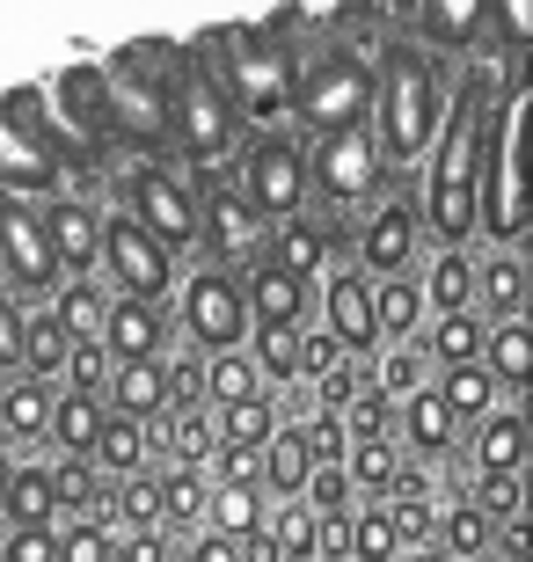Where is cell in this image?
Returning <instances> with one entry per match:
<instances>
[{
    "label": "cell",
    "instance_id": "cell-1",
    "mask_svg": "<svg viewBox=\"0 0 533 562\" xmlns=\"http://www.w3.org/2000/svg\"><path fill=\"white\" fill-rule=\"evenodd\" d=\"M446 125V95H438V59L424 44H388L373 66V146L388 168H410L417 154H431Z\"/></svg>",
    "mask_w": 533,
    "mask_h": 562
},
{
    "label": "cell",
    "instance_id": "cell-2",
    "mask_svg": "<svg viewBox=\"0 0 533 562\" xmlns=\"http://www.w3.org/2000/svg\"><path fill=\"white\" fill-rule=\"evenodd\" d=\"M482 132H490V117H482V95H475V81L460 88V103H453V117L438 125V154H431V176H424V205H417V220H424V234L438 241V249H468L475 241V183H482Z\"/></svg>",
    "mask_w": 533,
    "mask_h": 562
},
{
    "label": "cell",
    "instance_id": "cell-3",
    "mask_svg": "<svg viewBox=\"0 0 533 562\" xmlns=\"http://www.w3.org/2000/svg\"><path fill=\"white\" fill-rule=\"evenodd\" d=\"M206 52H226V59H234V66H220V74H212L234 117L278 125V117L292 110V74H300V52L286 44V30H270V22H248V30H212Z\"/></svg>",
    "mask_w": 533,
    "mask_h": 562
},
{
    "label": "cell",
    "instance_id": "cell-4",
    "mask_svg": "<svg viewBox=\"0 0 533 562\" xmlns=\"http://www.w3.org/2000/svg\"><path fill=\"white\" fill-rule=\"evenodd\" d=\"M308 139H329L344 125H373V59L358 44H329L292 74V110Z\"/></svg>",
    "mask_w": 533,
    "mask_h": 562
},
{
    "label": "cell",
    "instance_id": "cell-5",
    "mask_svg": "<svg viewBox=\"0 0 533 562\" xmlns=\"http://www.w3.org/2000/svg\"><path fill=\"white\" fill-rule=\"evenodd\" d=\"M118 190H124V220H132L162 256L198 249V183H190L176 161H132Z\"/></svg>",
    "mask_w": 533,
    "mask_h": 562
},
{
    "label": "cell",
    "instance_id": "cell-6",
    "mask_svg": "<svg viewBox=\"0 0 533 562\" xmlns=\"http://www.w3.org/2000/svg\"><path fill=\"white\" fill-rule=\"evenodd\" d=\"M168 132H176V146H184V161L212 168L226 161V146H234V110H226L220 81H212L206 59H184L176 74H168Z\"/></svg>",
    "mask_w": 533,
    "mask_h": 562
},
{
    "label": "cell",
    "instance_id": "cell-7",
    "mask_svg": "<svg viewBox=\"0 0 533 562\" xmlns=\"http://www.w3.org/2000/svg\"><path fill=\"white\" fill-rule=\"evenodd\" d=\"M248 198V212L264 220V227H286V220H300L308 212V146L286 139V132H256L242 154V183H234Z\"/></svg>",
    "mask_w": 533,
    "mask_h": 562
},
{
    "label": "cell",
    "instance_id": "cell-8",
    "mask_svg": "<svg viewBox=\"0 0 533 562\" xmlns=\"http://www.w3.org/2000/svg\"><path fill=\"white\" fill-rule=\"evenodd\" d=\"M395 168L380 161V146H373V125H344L329 132V139L308 146V198H329V205H366L388 190Z\"/></svg>",
    "mask_w": 533,
    "mask_h": 562
},
{
    "label": "cell",
    "instance_id": "cell-9",
    "mask_svg": "<svg viewBox=\"0 0 533 562\" xmlns=\"http://www.w3.org/2000/svg\"><path fill=\"white\" fill-rule=\"evenodd\" d=\"M96 271H103L110 300H154V307H162L168 292H176V256H162L140 227H132V220H124V212H110V220H103Z\"/></svg>",
    "mask_w": 533,
    "mask_h": 562
},
{
    "label": "cell",
    "instance_id": "cell-10",
    "mask_svg": "<svg viewBox=\"0 0 533 562\" xmlns=\"http://www.w3.org/2000/svg\"><path fill=\"white\" fill-rule=\"evenodd\" d=\"M184 336L198 351H242L248 344V307H242V271L206 263V271L184 278Z\"/></svg>",
    "mask_w": 533,
    "mask_h": 562
},
{
    "label": "cell",
    "instance_id": "cell-11",
    "mask_svg": "<svg viewBox=\"0 0 533 562\" xmlns=\"http://www.w3.org/2000/svg\"><path fill=\"white\" fill-rule=\"evenodd\" d=\"M417 241H424L417 198H373V212L358 220V241H351V263L373 285L380 278H417Z\"/></svg>",
    "mask_w": 533,
    "mask_h": 562
},
{
    "label": "cell",
    "instance_id": "cell-12",
    "mask_svg": "<svg viewBox=\"0 0 533 562\" xmlns=\"http://www.w3.org/2000/svg\"><path fill=\"white\" fill-rule=\"evenodd\" d=\"M314 307H322V329L344 344V358L366 366V358L380 351V329H373V278L358 271V263H329V271L314 278Z\"/></svg>",
    "mask_w": 533,
    "mask_h": 562
},
{
    "label": "cell",
    "instance_id": "cell-13",
    "mask_svg": "<svg viewBox=\"0 0 533 562\" xmlns=\"http://www.w3.org/2000/svg\"><path fill=\"white\" fill-rule=\"evenodd\" d=\"M0 285L59 292V263L44 241V205H30V198H0Z\"/></svg>",
    "mask_w": 533,
    "mask_h": 562
},
{
    "label": "cell",
    "instance_id": "cell-14",
    "mask_svg": "<svg viewBox=\"0 0 533 562\" xmlns=\"http://www.w3.org/2000/svg\"><path fill=\"white\" fill-rule=\"evenodd\" d=\"M264 220L248 212V198L234 183H220V176H206L198 183V249L226 256V263H256L264 256Z\"/></svg>",
    "mask_w": 533,
    "mask_h": 562
},
{
    "label": "cell",
    "instance_id": "cell-15",
    "mask_svg": "<svg viewBox=\"0 0 533 562\" xmlns=\"http://www.w3.org/2000/svg\"><path fill=\"white\" fill-rule=\"evenodd\" d=\"M242 307H248V329H308V314H314V285L256 256V263L242 271Z\"/></svg>",
    "mask_w": 533,
    "mask_h": 562
},
{
    "label": "cell",
    "instance_id": "cell-16",
    "mask_svg": "<svg viewBox=\"0 0 533 562\" xmlns=\"http://www.w3.org/2000/svg\"><path fill=\"white\" fill-rule=\"evenodd\" d=\"M168 336H176V314H168V307H154V300H110L96 344H103L110 366H140V358L168 351Z\"/></svg>",
    "mask_w": 533,
    "mask_h": 562
},
{
    "label": "cell",
    "instance_id": "cell-17",
    "mask_svg": "<svg viewBox=\"0 0 533 562\" xmlns=\"http://www.w3.org/2000/svg\"><path fill=\"white\" fill-rule=\"evenodd\" d=\"M264 263H278V271H292V278L314 285L329 263H351V256H344V241H336V227H322L314 212H300V220H286V227L264 234Z\"/></svg>",
    "mask_w": 533,
    "mask_h": 562
},
{
    "label": "cell",
    "instance_id": "cell-18",
    "mask_svg": "<svg viewBox=\"0 0 533 562\" xmlns=\"http://www.w3.org/2000/svg\"><path fill=\"white\" fill-rule=\"evenodd\" d=\"M44 241H52V263H59V278H96L103 212L81 205V198H59V205H44Z\"/></svg>",
    "mask_w": 533,
    "mask_h": 562
},
{
    "label": "cell",
    "instance_id": "cell-19",
    "mask_svg": "<svg viewBox=\"0 0 533 562\" xmlns=\"http://www.w3.org/2000/svg\"><path fill=\"white\" fill-rule=\"evenodd\" d=\"M460 453L475 460V475H526V409H490L475 431H460Z\"/></svg>",
    "mask_w": 533,
    "mask_h": 562
},
{
    "label": "cell",
    "instance_id": "cell-20",
    "mask_svg": "<svg viewBox=\"0 0 533 562\" xmlns=\"http://www.w3.org/2000/svg\"><path fill=\"white\" fill-rule=\"evenodd\" d=\"M395 446H402V460H446L453 446H460V424L446 417V402L431 395V387H417L410 402H395Z\"/></svg>",
    "mask_w": 533,
    "mask_h": 562
},
{
    "label": "cell",
    "instance_id": "cell-21",
    "mask_svg": "<svg viewBox=\"0 0 533 562\" xmlns=\"http://www.w3.org/2000/svg\"><path fill=\"white\" fill-rule=\"evenodd\" d=\"M475 314L482 322H526V263H519V249H490L475 256Z\"/></svg>",
    "mask_w": 533,
    "mask_h": 562
},
{
    "label": "cell",
    "instance_id": "cell-22",
    "mask_svg": "<svg viewBox=\"0 0 533 562\" xmlns=\"http://www.w3.org/2000/svg\"><path fill=\"white\" fill-rule=\"evenodd\" d=\"M168 358H140V366H110L103 380V417H132V424H154L168 409Z\"/></svg>",
    "mask_w": 533,
    "mask_h": 562
},
{
    "label": "cell",
    "instance_id": "cell-23",
    "mask_svg": "<svg viewBox=\"0 0 533 562\" xmlns=\"http://www.w3.org/2000/svg\"><path fill=\"white\" fill-rule=\"evenodd\" d=\"M206 497H212V482L198 468H162L154 460V526H162L168 541L206 526Z\"/></svg>",
    "mask_w": 533,
    "mask_h": 562
},
{
    "label": "cell",
    "instance_id": "cell-24",
    "mask_svg": "<svg viewBox=\"0 0 533 562\" xmlns=\"http://www.w3.org/2000/svg\"><path fill=\"white\" fill-rule=\"evenodd\" d=\"M66 344H74V336L59 329V314H52V307H30V314H22V344H15V373L37 380V387H59Z\"/></svg>",
    "mask_w": 533,
    "mask_h": 562
},
{
    "label": "cell",
    "instance_id": "cell-25",
    "mask_svg": "<svg viewBox=\"0 0 533 562\" xmlns=\"http://www.w3.org/2000/svg\"><path fill=\"white\" fill-rule=\"evenodd\" d=\"M308 475H314V460H308V446H300V431H292V424H278V431H270V446L256 453V490H264L270 504H292L300 490H308Z\"/></svg>",
    "mask_w": 533,
    "mask_h": 562
},
{
    "label": "cell",
    "instance_id": "cell-26",
    "mask_svg": "<svg viewBox=\"0 0 533 562\" xmlns=\"http://www.w3.org/2000/svg\"><path fill=\"white\" fill-rule=\"evenodd\" d=\"M417 292H424L431 322H438V314H475V256L468 249H438L424 263V278H417Z\"/></svg>",
    "mask_w": 533,
    "mask_h": 562
},
{
    "label": "cell",
    "instance_id": "cell-27",
    "mask_svg": "<svg viewBox=\"0 0 533 562\" xmlns=\"http://www.w3.org/2000/svg\"><path fill=\"white\" fill-rule=\"evenodd\" d=\"M431 548H438L446 562H490L497 526L475 512V497H446L438 504V533H431Z\"/></svg>",
    "mask_w": 533,
    "mask_h": 562
},
{
    "label": "cell",
    "instance_id": "cell-28",
    "mask_svg": "<svg viewBox=\"0 0 533 562\" xmlns=\"http://www.w3.org/2000/svg\"><path fill=\"white\" fill-rule=\"evenodd\" d=\"M431 395L446 402V417L460 424V431H475V424L490 417V409H504L497 380L482 373V358H475V366H453V373H431Z\"/></svg>",
    "mask_w": 533,
    "mask_h": 562
},
{
    "label": "cell",
    "instance_id": "cell-29",
    "mask_svg": "<svg viewBox=\"0 0 533 562\" xmlns=\"http://www.w3.org/2000/svg\"><path fill=\"white\" fill-rule=\"evenodd\" d=\"M482 373L497 380V395H504V402L526 395V380H533V329H526V322H497V329L482 336Z\"/></svg>",
    "mask_w": 533,
    "mask_h": 562
},
{
    "label": "cell",
    "instance_id": "cell-30",
    "mask_svg": "<svg viewBox=\"0 0 533 562\" xmlns=\"http://www.w3.org/2000/svg\"><path fill=\"white\" fill-rule=\"evenodd\" d=\"M264 512H270V497L256 490V482H220V490L206 497V526H198V533L248 541V533H264Z\"/></svg>",
    "mask_w": 533,
    "mask_h": 562
},
{
    "label": "cell",
    "instance_id": "cell-31",
    "mask_svg": "<svg viewBox=\"0 0 533 562\" xmlns=\"http://www.w3.org/2000/svg\"><path fill=\"white\" fill-rule=\"evenodd\" d=\"M482 336H490V322L482 314H438V322H424V358H431V373H453V366H475L482 358Z\"/></svg>",
    "mask_w": 533,
    "mask_h": 562
},
{
    "label": "cell",
    "instance_id": "cell-32",
    "mask_svg": "<svg viewBox=\"0 0 533 562\" xmlns=\"http://www.w3.org/2000/svg\"><path fill=\"white\" fill-rule=\"evenodd\" d=\"M52 395L59 387H37V380H8L0 387V446H37L44 424H52Z\"/></svg>",
    "mask_w": 533,
    "mask_h": 562
},
{
    "label": "cell",
    "instance_id": "cell-33",
    "mask_svg": "<svg viewBox=\"0 0 533 562\" xmlns=\"http://www.w3.org/2000/svg\"><path fill=\"white\" fill-rule=\"evenodd\" d=\"M424 292H417V278H380L373 285V329H380V344H417L424 336Z\"/></svg>",
    "mask_w": 533,
    "mask_h": 562
},
{
    "label": "cell",
    "instance_id": "cell-34",
    "mask_svg": "<svg viewBox=\"0 0 533 562\" xmlns=\"http://www.w3.org/2000/svg\"><path fill=\"white\" fill-rule=\"evenodd\" d=\"M88 468H96L103 482L146 475V468H154V453H146V424H132V417H103V431H96V453H88Z\"/></svg>",
    "mask_w": 533,
    "mask_h": 562
},
{
    "label": "cell",
    "instance_id": "cell-35",
    "mask_svg": "<svg viewBox=\"0 0 533 562\" xmlns=\"http://www.w3.org/2000/svg\"><path fill=\"white\" fill-rule=\"evenodd\" d=\"M96 431H103V402H88V395H52L44 446H52L59 460H88V453H96Z\"/></svg>",
    "mask_w": 533,
    "mask_h": 562
},
{
    "label": "cell",
    "instance_id": "cell-36",
    "mask_svg": "<svg viewBox=\"0 0 533 562\" xmlns=\"http://www.w3.org/2000/svg\"><path fill=\"white\" fill-rule=\"evenodd\" d=\"M270 431H278V409H270V395H248V402H234V409H212V438H220V453L256 460V453L270 446Z\"/></svg>",
    "mask_w": 533,
    "mask_h": 562
},
{
    "label": "cell",
    "instance_id": "cell-37",
    "mask_svg": "<svg viewBox=\"0 0 533 562\" xmlns=\"http://www.w3.org/2000/svg\"><path fill=\"white\" fill-rule=\"evenodd\" d=\"M344 475H351V497L388 504L395 475H402V446H395V438H358V446L344 453Z\"/></svg>",
    "mask_w": 533,
    "mask_h": 562
},
{
    "label": "cell",
    "instance_id": "cell-38",
    "mask_svg": "<svg viewBox=\"0 0 533 562\" xmlns=\"http://www.w3.org/2000/svg\"><path fill=\"white\" fill-rule=\"evenodd\" d=\"M366 380L380 387L388 402H410L417 387H431V358L424 344H380V351L366 358Z\"/></svg>",
    "mask_w": 533,
    "mask_h": 562
},
{
    "label": "cell",
    "instance_id": "cell-39",
    "mask_svg": "<svg viewBox=\"0 0 533 562\" xmlns=\"http://www.w3.org/2000/svg\"><path fill=\"white\" fill-rule=\"evenodd\" d=\"M482 22H490V8H475V0H431L417 15V37H424V52H460L482 37Z\"/></svg>",
    "mask_w": 533,
    "mask_h": 562
},
{
    "label": "cell",
    "instance_id": "cell-40",
    "mask_svg": "<svg viewBox=\"0 0 533 562\" xmlns=\"http://www.w3.org/2000/svg\"><path fill=\"white\" fill-rule=\"evenodd\" d=\"M52 519H59V497H52L44 460H15V482H8V519H0V526H52Z\"/></svg>",
    "mask_w": 533,
    "mask_h": 562
},
{
    "label": "cell",
    "instance_id": "cell-41",
    "mask_svg": "<svg viewBox=\"0 0 533 562\" xmlns=\"http://www.w3.org/2000/svg\"><path fill=\"white\" fill-rule=\"evenodd\" d=\"M44 307L59 314L66 336H96L103 314H110V285L103 278H59V300H44Z\"/></svg>",
    "mask_w": 533,
    "mask_h": 562
},
{
    "label": "cell",
    "instance_id": "cell-42",
    "mask_svg": "<svg viewBox=\"0 0 533 562\" xmlns=\"http://www.w3.org/2000/svg\"><path fill=\"white\" fill-rule=\"evenodd\" d=\"M248 366L264 387H292L300 380V329H248Z\"/></svg>",
    "mask_w": 533,
    "mask_h": 562
},
{
    "label": "cell",
    "instance_id": "cell-43",
    "mask_svg": "<svg viewBox=\"0 0 533 562\" xmlns=\"http://www.w3.org/2000/svg\"><path fill=\"white\" fill-rule=\"evenodd\" d=\"M44 475H52V497H59L66 519H88V512H103L110 482L88 468V460H44Z\"/></svg>",
    "mask_w": 533,
    "mask_h": 562
},
{
    "label": "cell",
    "instance_id": "cell-44",
    "mask_svg": "<svg viewBox=\"0 0 533 562\" xmlns=\"http://www.w3.org/2000/svg\"><path fill=\"white\" fill-rule=\"evenodd\" d=\"M248 395H264L248 351H212L206 358V409H234V402H248Z\"/></svg>",
    "mask_w": 533,
    "mask_h": 562
},
{
    "label": "cell",
    "instance_id": "cell-45",
    "mask_svg": "<svg viewBox=\"0 0 533 562\" xmlns=\"http://www.w3.org/2000/svg\"><path fill=\"white\" fill-rule=\"evenodd\" d=\"M103 380H110V358L96 336H74L66 344V366H59V395H88V402H103Z\"/></svg>",
    "mask_w": 533,
    "mask_h": 562
},
{
    "label": "cell",
    "instance_id": "cell-46",
    "mask_svg": "<svg viewBox=\"0 0 533 562\" xmlns=\"http://www.w3.org/2000/svg\"><path fill=\"white\" fill-rule=\"evenodd\" d=\"M395 555H402V541H395L388 504H358L351 512V562H395Z\"/></svg>",
    "mask_w": 533,
    "mask_h": 562
},
{
    "label": "cell",
    "instance_id": "cell-47",
    "mask_svg": "<svg viewBox=\"0 0 533 562\" xmlns=\"http://www.w3.org/2000/svg\"><path fill=\"white\" fill-rule=\"evenodd\" d=\"M475 512L490 526H512V519H526V475H475Z\"/></svg>",
    "mask_w": 533,
    "mask_h": 562
},
{
    "label": "cell",
    "instance_id": "cell-48",
    "mask_svg": "<svg viewBox=\"0 0 533 562\" xmlns=\"http://www.w3.org/2000/svg\"><path fill=\"white\" fill-rule=\"evenodd\" d=\"M110 541H118V526H110V512L66 519V533H59V562H110Z\"/></svg>",
    "mask_w": 533,
    "mask_h": 562
},
{
    "label": "cell",
    "instance_id": "cell-49",
    "mask_svg": "<svg viewBox=\"0 0 533 562\" xmlns=\"http://www.w3.org/2000/svg\"><path fill=\"white\" fill-rule=\"evenodd\" d=\"M344 438L351 446H358V438H395V402L380 395V387H358V395H351V409H344Z\"/></svg>",
    "mask_w": 533,
    "mask_h": 562
},
{
    "label": "cell",
    "instance_id": "cell-50",
    "mask_svg": "<svg viewBox=\"0 0 533 562\" xmlns=\"http://www.w3.org/2000/svg\"><path fill=\"white\" fill-rule=\"evenodd\" d=\"M300 504H308L314 519H351V512H358V497H351V475H344V468H314L308 490H300Z\"/></svg>",
    "mask_w": 533,
    "mask_h": 562
},
{
    "label": "cell",
    "instance_id": "cell-51",
    "mask_svg": "<svg viewBox=\"0 0 533 562\" xmlns=\"http://www.w3.org/2000/svg\"><path fill=\"white\" fill-rule=\"evenodd\" d=\"M292 431H300V446H308L314 468H344V453H351L344 417H322V409H314V417H308V424H292Z\"/></svg>",
    "mask_w": 533,
    "mask_h": 562
},
{
    "label": "cell",
    "instance_id": "cell-52",
    "mask_svg": "<svg viewBox=\"0 0 533 562\" xmlns=\"http://www.w3.org/2000/svg\"><path fill=\"white\" fill-rule=\"evenodd\" d=\"M0 562H59V526H8Z\"/></svg>",
    "mask_w": 533,
    "mask_h": 562
},
{
    "label": "cell",
    "instance_id": "cell-53",
    "mask_svg": "<svg viewBox=\"0 0 533 562\" xmlns=\"http://www.w3.org/2000/svg\"><path fill=\"white\" fill-rule=\"evenodd\" d=\"M336 366H344V344H336L322 322H308V329H300V387H314V380L336 373Z\"/></svg>",
    "mask_w": 533,
    "mask_h": 562
},
{
    "label": "cell",
    "instance_id": "cell-54",
    "mask_svg": "<svg viewBox=\"0 0 533 562\" xmlns=\"http://www.w3.org/2000/svg\"><path fill=\"white\" fill-rule=\"evenodd\" d=\"M176 541H168L162 526H118V541H110V562H168Z\"/></svg>",
    "mask_w": 533,
    "mask_h": 562
},
{
    "label": "cell",
    "instance_id": "cell-55",
    "mask_svg": "<svg viewBox=\"0 0 533 562\" xmlns=\"http://www.w3.org/2000/svg\"><path fill=\"white\" fill-rule=\"evenodd\" d=\"M358 387H366V366H358V358H344L336 373H322V380H314V409H322V417H344Z\"/></svg>",
    "mask_w": 533,
    "mask_h": 562
},
{
    "label": "cell",
    "instance_id": "cell-56",
    "mask_svg": "<svg viewBox=\"0 0 533 562\" xmlns=\"http://www.w3.org/2000/svg\"><path fill=\"white\" fill-rule=\"evenodd\" d=\"M15 344H22V300H8V285H0V380H15Z\"/></svg>",
    "mask_w": 533,
    "mask_h": 562
},
{
    "label": "cell",
    "instance_id": "cell-57",
    "mask_svg": "<svg viewBox=\"0 0 533 562\" xmlns=\"http://www.w3.org/2000/svg\"><path fill=\"white\" fill-rule=\"evenodd\" d=\"M176 555H184V562H242V548H234V541H220V533H198V541H190V548H176Z\"/></svg>",
    "mask_w": 533,
    "mask_h": 562
},
{
    "label": "cell",
    "instance_id": "cell-58",
    "mask_svg": "<svg viewBox=\"0 0 533 562\" xmlns=\"http://www.w3.org/2000/svg\"><path fill=\"white\" fill-rule=\"evenodd\" d=\"M497 30H504V37H526V0H504V15H497Z\"/></svg>",
    "mask_w": 533,
    "mask_h": 562
},
{
    "label": "cell",
    "instance_id": "cell-59",
    "mask_svg": "<svg viewBox=\"0 0 533 562\" xmlns=\"http://www.w3.org/2000/svg\"><path fill=\"white\" fill-rule=\"evenodd\" d=\"M8 482H15V453L0 446V519H8Z\"/></svg>",
    "mask_w": 533,
    "mask_h": 562
},
{
    "label": "cell",
    "instance_id": "cell-60",
    "mask_svg": "<svg viewBox=\"0 0 533 562\" xmlns=\"http://www.w3.org/2000/svg\"><path fill=\"white\" fill-rule=\"evenodd\" d=\"M395 562H446V555H438V548H402Z\"/></svg>",
    "mask_w": 533,
    "mask_h": 562
},
{
    "label": "cell",
    "instance_id": "cell-61",
    "mask_svg": "<svg viewBox=\"0 0 533 562\" xmlns=\"http://www.w3.org/2000/svg\"><path fill=\"white\" fill-rule=\"evenodd\" d=\"M168 562H184V555H168Z\"/></svg>",
    "mask_w": 533,
    "mask_h": 562
},
{
    "label": "cell",
    "instance_id": "cell-62",
    "mask_svg": "<svg viewBox=\"0 0 533 562\" xmlns=\"http://www.w3.org/2000/svg\"><path fill=\"white\" fill-rule=\"evenodd\" d=\"M0 387H8V380H0Z\"/></svg>",
    "mask_w": 533,
    "mask_h": 562
}]
</instances>
